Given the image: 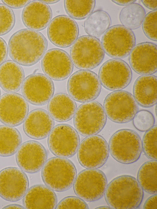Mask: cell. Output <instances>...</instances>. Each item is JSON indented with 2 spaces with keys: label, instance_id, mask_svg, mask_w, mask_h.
Wrapping results in <instances>:
<instances>
[{
  "label": "cell",
  "instance_id": "obj_19",
  "mask_svg": "<svg viewBox=\"0 0 157 209\" xmlns=\"http://www.w3.org/2000/svg\"><path fill=\"white\" fill-rule=\"evenodd\" d=\"M47 157V152L44 146L35 140L28 141L21 144L15 155L19 167L29 173L39 172L46 162Z\"/></svg>",
  "mask_w": 157,
  "mask_h": 209
},
{
  "label": "cell",
  "instance_id": "obj_10",
  "mask_svg": "<svg viewBox=\"0 0 157 209\" xmlns=\"http://www.w3.org/2000/svg\"><path fill=\"white\" fill-rule=\"evenodd\" d=\"M101 88L98 76L90 70L76 71L70 76L67 83V90L69 95L79 102L95 100L99 96Z\"/></svg>",
  "mask_w": 157,
  "mask_h": 209
},
{
  "label": "cell",
  "instance_id": "obj_4",
  "mask_svg": "<svg viewBox=\"0 0 157 209\" xmlns=\"http://www.w3.org/2000/svg\"><path fill=\"white\" fill-rule=\"evenodd\" d=\"M109 152L116 161L129 164L136 162L142 152V141L135 131L122 129L116 132L111 137L109 143Z\"/></svg>",
  "mask_w": 157,
  "mask_h": 209
},
{
  "label": "cell",
  "instance_id": "obj_12",
  "mask_svg": "<svg viewBox=\"0 0 157 209\" xmlns=\"http://www.w3.org/2000/svg\"><path fill=\"white\" fill-rule=\"evenodd\" d=\"M80 141L75 129L69 124H60L52 129L48 135V145L54 155L68 158L76 153Z\"/></svg>",
  "mask_w": 157,
  "mask_h": 209
},
{
  "label": "cell",
  "instance_id": "obj_6",
  "mask_svg": "<svg viewBox=\"0 0 157 209\" xmlns=\"http://www.w3.org/2000/svg\"><path fill=\"white\" fill-rule=\"evenodd\" d=\"M73 122L82 135L88 136L99 133L105 126L107 116L102 105L95 101L84 102L76 109Z\"/></svg>",
  "mask_w": 157,
  "mask_h": 209
},
{
  "label": "cell",
  "instance_id": "obj_26",
  "mask_svg": "<svg viewBox=\"0 0 157 209\" xmlns=\"http://www.w3.org/2000/svg\"><path fill=\"white\" fill-rule=\"evenodd\" d=\"M24 78L23 68L14 61H6L0 66V86L6 92L18 91L21 87Z\"/></svg>",
  "mask_w": 157,
  "mask_h": 209
},
{
  "label": "cell",
  "instance_id": "obj_21",
  "mask_svg": "<svg viewBox=\"0 0 157 209\" xmlns=\"http://www.w3.org/2000/svg\"><path fill=\"white\" fill-rule=\"evenodd\" d=\"M54 125L53 119L46 110L38 108L31 111L25 119L23 129L32 139L40 140L48 135Z\"/></svg>",
  "mask_w": 157,
  "mask_h": 209
},
{
  "label": "cell",
  "instance_id": "obj_33",
  "mask_svg": "<svg viewBox=\"0 0 157 209\" xmlns=\"http://www.w3.org/2000/svg\"><path fill=\"white\" fill-rule=\"evenodd\" d=\"M15 21L13 10L7 6L0 4V36L10 32L13 28Z\"/></svg>",
  "mask_w": 157,
  "mask_h": 209
},
{
  "label": "cell",
  "instance_id": "obj_22",
  "mask_svg": "<svg viewBox=\"0 0 157 209\" xmlns=\"http://www.w3.org/2000/svg\"><path fill=\"white\" fill-rule=\"evenodd\" d=\"M52 10L48 5L42 0L29 2L22 12V19L28 28L40 31L45 28L52 20Z\"/></svg>",
  "mask_w": 157,
  "mask_h": 209
},
{
  "label": "cell",
  "instance_id": "obj_9",
  "mask_svg": "<svg viewBox=\"0 0 157 209\" xmlns=\"http://www.w3.org/2000/svg\"><path fill=\"white\" fill-rule=\"evenodd\" d=\"M105 173L98 169H86L76 176L73 184L75 194L85 201L93 202L103 196L107 185Z\"/></svg>",
  "mask_w": 157,
  "mask_h": 209
},
{
  "label": "cell",
  "instance_id": "obj_17",
  "mask_svg": "<svg viewBox=\"0 0 157 209\" xmlns=\"http://www.w3.org/2000/svg\"><path fill=\"white\" fill-rule=\"evenodd\" d=\"M79 32L77 22L65 15H59L53 18L47 29L50 41L55 46L61 48L72 45L78 38Z\"/></svg>",
  "mask_w": 157,
  "mask_h": 209
},
{
  "label": "cell",
  "instance_id": "obj_44",
  "mask_svg": "<svg viewBox=\"0 0 157 209\" xmlns=\"http://www.w3.org/2000/svg\"><path fill=\"white\" fill-rule=\"evenodd\" d=\"M96 209H111V207H110L109 206H101L99 207H98L96 208Z\"/></svg>",
  "mask_w": 157,
  "mask_h": 209
},
{
  "label": "cell",
  "instance_id": "obj_39",
  "mask_svg": "<svg viewBox=\"0 0 157 209\" xmlns=\"http://www.w3.org/2000/svg\"><path fill=\"white\" fill-rule=\"evenodd\" d=\"M143 208L157 209V194H153L146 200L144 205Z\"/></svg>",
  "mask_w": 157,
  "mask_h": 209
},
{
  "label": "cell",
  "instance_id": "obj_32",
  "mask_svg": "<svg viewBox=\"0 0 157 209\" xmlns=\"http://www.w3.org/2000/svg\"><path fill=\"white\" fill-rule=\"evenodd\" d=\"M157 126L154 125L144 134L142 142V149L145 156L157 161Z\"/></svg>",
  "mask_w": 157,
  "mask_h": 209
},
{
  "label": "cell",
  "instance_id": "obj_3",
  "mask_svg": "<svg viewBox=\"0 0 157 209\" xmlns=\"http://www.w3.org/2000/svg\"><path fill=\"white\" fill-rule=\"evenodd\" d=\"M41 175L45 184L57 192H63L73 185L77 176L75 165L66 158L55 157L46 161Z\"/></svg>",
  "mask_w": 157,
  "mask_h": 209
},
{
  "label": "cell",
  "instance_id": "obj_27",
  "mask_svg": "<svg viewBox=\"0 0 157 209\" xmlns=\"http://www.w3.org/2000/svg\"><path fill=\"white\" fill-rule=\"evenodd\" d=\"M21 135L14 127L0 126V156H12L17 152L22 142Z\"/></svg>",
  "mask_w": 157,
  "mask_h": 209
},
{
  "label": "cell",
  "instance_id": "obj_11",
  "mask_svg": "<svg viewBox=\"0 0 157 209\" xmlns=\"http://www.w3.org/2000/svg\"><path fill=\"white\" fill-rule=\"evenodd\" d=\"M77 157L80 164L87 169H98L106 162L109 154L108 144L99 135L87 136L79 144Z\"/></svg>",
  "mask_w": 157,
  "mask_h": 209
},
{
  "label": "cell",
  "instance_id": "obj_36",
  "mask_svg": "<svg viewBox=\"0 0 157 209\" xmlns=\"http://www.w3.org/2000/svg\"><path fill=\"white\" fill-rule=\"evenodd\" d=\"M56 209H89L85 201L78 197L71 196L62 199L57 205Z\"/></svg>",
  "mask_w": 157,
  "mask_h": 209
},
{
  "label": "cell",
  "instance_id": "obj_2",
  "mask_svg": "<svg viewBox=\"0 0 157 209\" xmlns=\"http://www.w3.org/2000/svg\"><path fill=\"white\" fill-rule=\"evenodd\" d=\"M104 195L111 209H135L141 203L144 192L135 177L123 175L115 178L109 183Z\"/></svg>",
  "mask_w": 157,
  "mask_h": 209
},
{
  "label": "cell",
  "instance_id": "obj_14",
  "mask_svg": "<svg viewBox=\"0 0 157 209\" xmlns=\"http://www.w3.org/2000/svg\"><path fill=\"white\" fill-rule=\"evenodd\" d=\"M29 188L28 177L20 168L8 167L0 171V196L4 200L18 201L24 197Z\"/></svg>",
  "mask_w": 157,
  "mask_h": 209
},
{
  "label": "cell",
  "instance_id": "obj_35",
  "mask_svg": "<svg viewBox=\"0 0 157 209\" xmlns=\"http://www.w3.org/2000/svg\"><path fill=\"white\" fill-rule=\"evenodd\" d=\"M157 10H154L148 13L145 16L142 22L143 32L149 39L157 41Z\"/></svg>",
  "mask_w": 157,
  "mask_h": 209
},
{
  "label": "cell",
  "instance_id": "obj_25",
  "mask_svg": "<svg viewBox=\"0 0 157 209\" xmlns=\"http://www.w3.org/2000/svg\"><path fill=\"white\" fill-rule=\"evenodd\" d=\"M77 109L75 100L64 93H57L51 98L48 105L49 113L55 120L64 122L71 120Z\"/></svg>",
  "mask_w": 157,
  "mask_h": 209
},
{
  "label": "cell",
  "instance_id": "obj_15",
  "mask_svg": "<svg viewBox=\"0 0 157 209\" xmlns=\"http://www.w3.org/2000/svg\"><path fill=\"white\" fill-rule=\"evenodd\" d=\"M21 90L28 101L40 106L45 104L49 101L54 94L55 87L52 80L46 75L34 73L24 80Z\"/></svg>",
  "mask_w": 157,
  "mask_h": 209
},
{
  "label": "cell",
  "instance_id": "obj_13",
  "mask_svg": "<svg viewBox=\"0 0 157 209\" xmlns=\"http://www.w3.org/2000/svg\"><path fill=\"white\" fill-rule=\"evenodd\" d=\"M98 78L101 84L107 89L121 90L131 82L132 72L130 66L125 61L113 58L101 65L99 70Z\"/></svg>",
  "mask_w": 157,
  "mask_h": 209
},
{
  "label": "cell",
  "instance_id": "obj_34",
  "mask_svg": "<svg viewBox=\"0 0 157 209\" xmlns=\"http://www.w3.org/2000/svg\"><path fill=\"white\" fill-rule=\"evenodd\" d=\"M155 123V119L153 114L145 110L138 111L133 119L134 126L141 131H147L153 126Z\"/></svg>",
  "mask_w": 157,
  "mask_h": 209
},
{
  "label": "cell",
  "instance_id": "obj_8",
  "mask_svg": "<svg viewBox=\"0 0 157 209\" xmlns=\"http://www.w3.org/2000/svg\"><path fill=\"white\" fill-rule=\"evenodd\" d=\"M133 32L122 25L109 27L103 35L101 44L104 51L109 56L122 59L127 56L135 45Z\"/></svg>",
  "mask_w": 157,
  "mask_h": 209
},
{
  "label": "cell",
  "instance_id": "obj_38",
  "mask_svg": "<svg viewBox=\"0 0 157 209\" xmlns=\"http://www.w3.org/2000/svg\"><path fill=\"white\" fill-rule=\"evenodd\" d=\"M8 53V48L5 40L0 37V66L6 60Z\"/></svg>",
  "mask_w": 157,
  "mask_h": 209
},
{
  "label": "cell",
  "instance_id": "obj_45",
  "mask_svg": "<svg viewBox=\"0 0 157 209\" xmlns=\"http://www.w3.org/2000/svg\"><path fill=\"white\" fill-rule=\"evenodd\" d=\"M1 91H0V95H1Z\"/></svg>",
  "mask_w": 157,
  "mask_h": 209
},
{
  "label": "cell",
  "instance_id": "obj_18",
  "mask_svg": "<svg viewBox=\"0 0 157 209\" xmlns=\"http://www.w3.org/2000/svg\"><path fill=\"white\" fill-rule=\"evenodd\" d=\"M41 66L46 75L56 81L67 78L73 69V64L69 54L59 48L47 51L42 58Z\"/></svg>",
  "mask_w": 157,
  "mask_h": 209
},
{
  "label": "cell",
  "instance_id": "obj_5",
  "mask_svg": "<svg viewBox=\"0 0 157 209\" xmlns=\"http://www.w3.org/2000/svg\"><path fill=\"white\" fill-rule=\"evenodd\" d=\"M70 55L73 64L77 68L90 70L101 63L105 52L98 39L85 35L78 38L73 44Z\"/></svg>",
  "mask_w": 157,
  "mask_h": 209
},
{
  "label": "cell",
  "instance_id": "obj_41",
  "mask_svg": "<svg viewBox=\"0 0 157 209\" xmlns=\"http://www.w3.org/2000/svg\"><path fill=\"white\" fill-rule=\"evenodd\" d=\"M136 0H112V1L117 5L121 6H126L135 3Z\"/></svg>",
  "mask_w": 157,
  "mask_h": 209
},
{
  "label": "cell",
  "instance_id": "obj_43",
  "mask_svg": "<svg viewBox=\"0 0 157 209\" xmlns=\"http://www.w3.org/2000/svg\"><path fill=\"white\" fill-rule=\"evenodd\" d=\"M42 1L47 4H52L58 2L59 0H42Z\"/></svg>",
  "mask_w": 157,
  "mask_h": 209
},
{
  "label": "cell",
  "instance_id": "obj_40",
  "mask_svg": "<svg viewBox=\"0 0 157 209\" xmlns=\"http://www.w3.org/2000/svg\"><path fill=\"white\" fill-rule=\"evenodd\" d=\"M143 4L146 7L151 10H157V0H141Z\"/></svg>",
  "mask_w": 157,
  "mask_h": 209
},
{
  "label": "cell",
  "instance_id": "obj_1",
  "mask_svg": "<svg viewBox=\"0 0 157 209\" xmlns=\"http://www.w3.org/2000/svg\"><path fill=\"white\" fill-rule=\"evenodd\" d=\"M48 46L47 40L41 33L29 28L23 29L10 38L8 51L13 61L21 65L30 66L41 59Z\"/></svg>",
  "mask_w": 157,
  "mask_h": 209
},
{
  "label": "cell",
  "instance_id": "obj_30",
  "mask_svg": "<svg viewBox=\"0 0 157 209\" xmlns=\"http://www.w3.org/2000/svg\"><path fill=\"white\" fill-rule=\"evenodd\" d=\"M145 14L143 7L139 4L134 3L123 8L119 19L123 25L131 30L135 29L140 26Z\"/></svg>",
  "mask_w": 157,
  "mask_h": 209
},
{
  "label": "cell",
  "instance_id": "obj_20",
  "mask_svg": "<svg viewBox=\"0 0 157 209\" xmlns=\"http://www.w3.org/2000/svg\"><path fill=\"white\" fill-rule=\"evenodd\" d=\"M129 62L133 70L139 74L155 73L157 67L156 44L145 42L135 45L130 53Z\"/></svg>",
  "mask_w": 157,
  "mask_h": 209
},
{
  "label": "cell",
  "instance_id": "obj_7",
  "mask_svg": "<svg viewBox=\"0 0 157 209\" xmlns=\"http://www.w3.org/2000/svg\"><path fill=\"white\" fill-rule=\"evenodd\" d=\"M103 108L108 118L119 124L131 121L138 110V104L133 95L124 90L109 94L104 100Z\"/></svg>",
  "mask_w": 157,
  "mask_h": 209
},
{
  "label": "cell",
  "instance_id": "obj_24",
  "mask_svg": "<svg viewBox=\"0 0 157 209\" xmlns=\"http://www.w3.org/2000/svg\"><path fill=\"white\" fill-rule=\"evenodd\" d=\"M157 90V77L152 74L142 75L134 83L133 96L140 106L151 107L156 104Z\"/></svg>",
  "mask_w": 157,
  "mask_h": 209
},
{
  "label": "cell",
  "instance_id": "obj_42",
  "mask_svg": "<svg viewBox=\"0 0 157 209\" xmlns=\"http://www.w3.org/2000/svg\"><path fill=\"white\" fill-rule=\"evenodd\" d=\"M3 209H25L24 207L21 205L14 204L9 205L3 207Z\"/></svg>",
  "mask_w": 157,
  "mask_h": 209
},
{
  "label": "cell",
  "instance_id": "obj_29",
  "mask_svg": "<svg viewBox=\"0 0 157 209\" xmlns=\"http://www.w3.org/2000/svg\"><path fill=\"white\" fill-rule=\"evenodd\" d=\"M157 162L151 160L146 162L139 168L137 181L143 189L151 194H156L157 190Z\"/></svg>",
  "mask_w": 157,
  "mask_h": 209
},
{
  "label": "cell",
  "instance_id": "obj_37",
  "mask_svg": "<svg viewBox=\"0 0 157 209\" xmlns=\"http://www.w3.org/2000/svg\"><path fill=\"white\" fill-rule=\"evenodd\" d=\"M30 0H2L4 4L10 8L19 9L25 6Z\"/></svg>",
  "mask_w": 157,
  "mask_h": 209
},
{
  "label": "cell",
  "instance_id": "obj_16",
  "mask_svg": "<svg viewBox=\"0 0 157 209\" xmlns=\"http://www.w3.org/2000/svg\"><path fill=\"white\" fill-rule=\"evenodd\" d=\"M29 111L27 101L19 94L8 92L0 97V121L5 124L13 127L21 125Z\"/></svg>",
  "mask_w": 157,
  "mask_h": 209
},
{
  "label": "cell",
  "instance_id": "obj_23",
  "mask_svg": "<svg viewBox=\"0 0 157 209\" xmlns=\"http://www.w3.org/2000/svg\"><path fill=\"white\" fill-rule=\"evenodd\" d=\"M25 209H55L57 199L55 192L47 186L38 184L31 187L23 197Z\"/></svg>",
  "mask_w": 157,
  "mask_h": 209
},
{
  "label": "cell",
  "instance_id": "obj_31",
  "mask_svg": "<svg viewBox=\"0 0 157 209\" xmlns=\"http://www.w3.org/2000/svg\"><path fill=\"white\" fill-rule=\"evenodd\" d=\"M65 11L69 17L78 20L88 17L94 10L95 1L64 0Z\"/></svg>",
  "mask_w": 157,
  "mask_h": 209
},
{
  "label": "cell",
  "instance_id": "obj_28",
  "mask_svg": "<svg viewBox=\"0 0 157 209\" xmlns=\"http://www.w3.org/2000/svg\"><path fill=\"white\" fill-rule=\"evenodd\" d=\"M111 18L108 13L101 10L92 12L84 23V29L88 35L98 37L109 28Z\"/></svg>",
  "mask_w": 157,
  "mask_h": 209
}]
</instances>
